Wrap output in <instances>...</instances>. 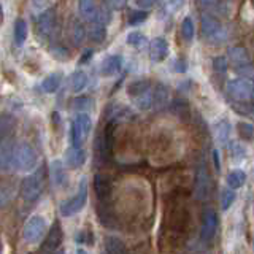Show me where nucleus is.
I'll return each instance as SVG.
<instances>
[{"label":"nucleus","mask_w":254,"mask_h":254,"mask_svg":"<svg viewBox=\"0 0 254 254\" xmlns=\"http://www.w3.org/2000/svg\"><path fill=\"white\" fill-rule=\"evenodd\" d=\"M38 165V154L35 148L27 141H19L13 149V167L18 172H34Z\"/></svg>","instance_id":"nucleus-1"},{"label":"nucleus","mask_w":254,"mask_h":254,"mask_svg":"<svg viewBox=\"0 0 254 254\" xmlns=\"http://www.w3.org/2000/svg\"><path fill=\"white\" fill-rule=\"evenodd\" d=\"M202 35L213 45H222L227 40V29L222 26L216 16L203 13L200 16Z\"/></svg>","instance_id":"nucleus-2"},{"label":"nucleus","mask_w":254,"mask_h":254,"mask_svg":"<svg viewBox=\"0 0 254 254\" xmlns=\"http://www.w3.org/2000/svg\"><path fill=\"white\" fill-rule=\"evenodd\" d=\"M92 129V119L87 113H78L70 126V137L75 148H81V145L89 137Z\"/></svg>","instance_id":"nucleus-3"},{"label":"nucleus","mask_w":254,"mask_h":254,"mask_svg":"<svg viewBox=\"0 0 254 254\" xmlns=\"http://www.w3.org/2000/svg\"><path fill=\"white\" fill-rule=\"evenodd\" d=\"M229 61L232 64L234 70L245 79H250L253 76L251 58L245 46H232L229 50Z\"/></svg>","instance_id":"nucleus-4"},{"label":"nucleus","mask_w":254,"mask_h":254,"mask_svg":"<svg viewBox=\"0 0 254 254\" xmlns=\"http://www.w3.org/2000/svg\"><path fill=\"white\" fill-rule=\"evenodd\" d=\"M86 202H87V181H86V178H83L78 186L76 194L61 205V214L64 218L73 216V214L79 213L84 208Z\"/></svg>","instance_id":"nucleus-5"},{"label":"nucleus","mask_w":254,"mask_h":254,"mask_svg":"<svg viewBox=\"0 0 254 254\" xmlns=\"http://www.w3.org/2000/svg\"><path fill=\"white\" fill-rule=\"evenodd\" d=\"M43 190V170L29 175L21 183V197L26 202H35Z\"/></svg>","instance_id":"nucleus-6"},{"label":"nucleus","mask_w":254,"mask_h":254,"mask_svg":"<svg viewBox=\"0 0 254 254\" xmlns=\"http://www.w3.org/2000/svg\"><path fill=\"white\" fill-rule=\"evenodd\" d=\"M226 91L234 100L243 102V103H250L253 100L254 87H253V83L250 81V79L235 78V79H229V81H227Z\"/></svg>","instance_id":"nucleus-7"},{"label":"nucleus","mask_w":254,"mask_h":254,"mask_svg":"<svg viewBox=\"0 0 254 254\" xmlns=\"http://www.w3.org/2000/svg\"><path fill=\"white\" fill-rule=\"evenodd\" d=\"M46 230H48L46 219L42 216V214H34V216L26 222V226H24L22 237L27 243L35 245L42 240L43 235L46 234Z\"/></svg>","instance_id":"nucleus-8"},{"label":"nucleus","mask_w":254,"mask_h":254,"mask_svg":"<svg viewBox=\"0 0 254 254\" xmlns=\"http://www.w3.org/2000/svg\"><path fill=\"white\" fill-rule=\"evenodd\" d=\"M56 27H58V16H56L54 8H48V10L40 13L37 18V30L40 37L50 38L54 34Z\"/></svg>","instance_id":"nucleus-9"},{"label":"nucleus","mask_w":254,"mask_h":254,"mask_svg":"<svg viewBox=\"0 0 254 254\" xmlns=\"http://www.w3.org/2000/svg\"><path fill=\"white\" fill-rule=\"evenodd\" d=\"M218 230V214L213 208L206 206L202 214V227H200V237L203 242H211Z\"/></svg>","instance_id":"nucleus-10"},{"label":"nucleus","mask_w":254,"mask_h":254,"mask_svg":"<svg viewBox=\"0 0 254 254\" xmlns=\"http://www.w3.org/2000/svg\"><path fill=\"white\" fill-rule=\"evenodd\" d=\"M210 175L206 170L205 165H198L197 172H195V198L197 200H205L206 197L210 195Z\"/></svg>","instance_id":"nucleus-11"},{"label":"nucleus","mask_w":254,"mask_h":254,"mask_svg":"<svg viewBox=\"0 0 254 254\" xmlns=\"http://www.w3.org/2000/svg\"><path fill=\"white\" fill-rule=\"evenodd\" d=\"M169 51H170L169 42L164 37H156L149 45V59L154 64H159L167 59Z\"/></svg>","instance_id":"nucleus-12"},{"label":"nucleus","mask_w":254,"mask_h":254,"mask_svg":"<svg viewBox=\"0 0 254 254\" xmlns=\"http://www.w3.org/2000/svg\"><path fill=\"white\" fill-rule=\"evenodd\" d=\"M169 87L164 83H156L154 89L151 91V108H154L156 111L165 108L169 103Z\"/></svg>","instance_id":"nucleus-13"},{"label":"nucleus","mask_w":254,"mask_h":254,"mask_svg":"<svg viewBox=\"0 0 254 254\" xmlns=\"http://www.w3.org/2000/svg\"><path fill=\"white\" fill-rule=\"evenodd\" d=\"M123 67V56L121 54H111L108 58H105L100 64V75L102 76H115Z\"/></svg>","instance_id":"nucleus-14"},{"label":"nucleus","mask_w":254,"mask_h":254,"mask_svg":"<svg viewBox=\"0 0 254 254\" xmlns=\"http://www.w3.org/2000/svg\"><path fill=\"white\" fill-rule=\"evenodd\" d=\"M13 149L14 143L10 138L0 140V170L10 172L13 169Z\"/></svg>","instance_id":"nucleus-15"},{"label":"nucleus","mask_w":254,"mask_h":254,"mask_svg":"<svg viewBox=\"0 0 254 254\" xmlns=\"http://www.w3.org/2000/svg\"><path fill=\"white\" fill-rule=\"evenodd\" d=\"M197 3L203 10V13H208V14L214 13V14H219V16H229L230 14L229 3L224 2V0H197Z\"/></svg>","instance_id":"nucleus-16"},{"label":"nucleus","mask_w":254,"mask_h":254,"mask_svg":"<svg viewBox=\"0 0 254 254\" xmlns=\"http://www.w3.org/2000/svg\"><path fill=\"white\" fill-rule=\"evenodd\" d=\"M61 243H62V227L59 222H54L51 230L46 234V238L43 242V251H46V253L58 251Z\"/></svg>","instance_id":"nucleus-17"},{"label":"nucleus","mask_w":254,"mask_h":254,"mask_svg":"<svg viewBox=\"0 0 254 254\" xmlns=\"http://www.w3.org/2000/svg\"><path fill=\"white\" fill-rule=\"evenodd\" d=\"M86 162V151L83 148H75L71 146L65 151V165L68 169L75 170L83 167Z\"/></svg>","instance_id":"nucleus-18"},{"label":"nucleus","mask_w":254,"mask_h":254,"mask_svg":"<svg viewBox=\"0 0 254 254\" xmlns=\"http://www.w3.org/2000/svg\"><path fill=\"white\" fill-rule=\"evenodd\" d=\"M94 190L100 200H107L111 194V181L107 175L97 173L94 177Z\"/></svg>","instance_id":"nucleus-19"},{"label":"nucleus","mask_w":254,"mask_h":254,"mask_svg":"<svg viewBox=\"0 0 254 254\" xmlns=\"http://www.w3.org/2000/svg\"><path fill=\"white\" fill-rule=\"evenodd\" d=\"M51 180L56 188H64L67 185V173H65V165L59 159H54L51 162Z\"/></svg>","instance_id":"nucleus-20"},{"label":"nucleus","mask_w":254,"mask_h":254,"mask_svg":"<svg viewBox=\"0 0 254 254\" xmlns=\"http://www.w3.org/2000/svg\"><path fill=\"white\" fill-rule=\"evenodd\" d=\"M68 34H70L71 43H73L75 46H81L83 42L86 40V27H84V24L81 21H78V19H73V21L70 22Z\"/></svg>","instance_id":"nucleus-21"},{"label":"nucleus","mask_w":254,"mask_h":254,"mask_svg":"<svg viewBox=\"0 0 254 254\" xmlns=\"http://www.w3.org/2000/svg\"><path fill=\"white\" fill-rule=\"evenodd\" d=\"M113 126H115V123L110 121L105 127V132H103V140L97 141V143H100L102 157H110L111 149H113Z\"/></svg>","instance_id":"nucleus-22"},{"label":"nucleus","mask_w":254,"mask_h":254,"mask_svg":"<svg viewBox=\"0 0 254 254\" xmlns=\"http://www.w3.org/2000/svg\"><path fill=\"white\" fill-rule=\"evenodd\" d=\"M78 8H79V14H81L86 21H91V22L95 19V16H97V11H99V6L95 0H79Z\"/></svg>","instance_id":"nucleus-23"},{"label":"nucleus","mask_w":254,"mask_h":254,"mask_svg":"<svg viewBox=\"0 0 254 254\" xmlns=\"http://www.w3.org/2000/svg\"><path fill=\"white\" fill-rule=\"evenodd\" d=\"M14 124H16V119L13 115L10 113L0 115V140L10 138V135L14 130Z\"/></svg>","instance_id":"nucleus-24"},{"label":"nucleus","mask_w":254,"mask_h":254,"mask_svg":"<svg viewBox=\"0 0 254 254\" xmlns=\"http://www.w3.org/2000/svg\"><path fill=\"white\" fill-rule=\"evenodd\" d=\"M148 91H151V81L146 78L135 79V81H132L129 86H127V94H129L132 99L138 97V95L145 94Z\"/></svg>","instance_id":"nucleus-25"},{"label":"nucleus","mask_w":254,"mask_h":254,"mask_svg":"<svg viewBox=\"0 0 254 254\" xmlns=\"http://www.w3.org/2000/svg\"><path fill=\"white\" fill-rule=\"evenodd\" d=\"M105 250L108 254H127L126 243L116 235L105 237Z\"/></svg>","instance_id":"nucleus-26"},{"label":"nucleus","mask_w":254,"mask_h":254,"mask_svg":"<svg viewBox=\"0 0 254 254\" xmlns=\"http://www.w3.org/2000/svg\"><path fill=\"white\" fill-rule=\"evenodd\" d=\"M214 135H216V140L221 145H227L229 138H230V123L227 119H221L216 124H214Z\"/></svg>","instance_id":"nucleus-27"},{"label":"nucleus","mask_w":254,"mask_h":254,"mask_svg":"<svg viewBox=\"0 0 254 254\" xmlns=\"http://www.w3.org/2000/svg\"><path fill=\"white\" fill-rule=\"evenodd\" d=\"M62 83V75L59 73V71H54V73L48 75L43 83H42V89L45 94H54L56 91L59 89V86Z\"/></svg>","instance_id":"nucleus-28"},{"label":"nucleus","mask_w":254,"mask_h":254,"mask_svg":"<svg viewBox=\"0 0 254 254\" xmlns=\"http://www.w3.org/2000/svg\"><path fill=\"white\" fill-rule=\"evenodd\" d=\"M86 86H87V75L84 73V71L83 70L73 71L71 76H70V89H71V92H75V94L81 92Z\"/></svg>","instance_id":"nucleus-29"},{"label":"nucleus","mask_w":254,"mask_h":254,"mask_svg":"<svg viewBox=\"0 0 254 254\" xmlns=\"http://www.w3.org/2000/svg\"><path fill=\"white\" fill-rule=\"evenodd\" d=\"M13 35H14V43L16 46H22L27 40V22L24 19H18L14 22V29H13Z\"/></svg>","instance_id":"nucleus-30"},{"label":"nucleus","mask_w":254,"mask_h":254,"mask_svg":"<svg viewBox=\"0 0 254 254\" xmlns=\"http://www.w3.org/2000/svg\"><path fill=\"white\" fill-rule=\"evenodd\" d=\"M226 181H227L229 189H232V190L240 189L246 181V175L243 170H232V172H229Z\"/></svg>","instance_id":"nucleus-31"},{"label":"nucleus","mask_w":254,"mask_h":254,"mask_svg":"<svg viewBox=\"0 0 254 254\" xmlns=\"http://www.w3.org/2000/svg\"><path fill=\"white\" fill-rule=\"evenodd\" d=\"M89 38L94 43H103L107 38V26L100 22H92V26L89 27Z\"/></svg>","instance_id":"nucleus-32"},{"label":"nucleus","mask_w":254,"mask_h":254,"mask_svg":"<svg viewBox=\"0 0 254 254\" xmlns=\"http://www.w3.org/2000/svg\"><path fill=\"white\" fill-rule=\"evenodd\" d=\"M194 34H195L194 21L190 16H186V18L181 21V35H183V38H185V42L190 43L194 40Z\"/></svg>","instance_id":"nucleus-33"},{"label":"nucleus","mask_w":254,"mask_h":254,"mask_svg":"<svg viewBox=\"0 0 254 254\" xmlns=\"http://www.w3.org/2000/svg\"><path fill=\"white\" fill-rule=\"evenodd\" d=\"M127 45L137 48V50H145V48L148 46V38L145 34L135 30V32H130V34L127 35Z\"/></svg>","instance_id":"nucleus-34"},{"label":"nucleus","mask_w":254,"mask_h":254,"mask_svg":"<svg viewBox=\"0 0 254 254\" xmlns=\"http://www.w3.org/2000/svg\"><path fill=\"white\" fill-rule=\"evenodd\" d=\"M92 105H94V100L91 97H84V95L71 100V110L78 111V113H86L87 110L92 108Z\"/></svg>","instance_id":"nucleus-35"},{"label":"nucleus","mask_w":254,"mask_h":254,"mask_svg":"<svg viewBox=\"0 0 254 254\" xmlns=\"http://www.w3.org/2000/svg\"><path fill=\"white\" fill-rule=\"evenodd\" d=\"M235 198H237L235 190L229 189V188L222 189V192H221V208L224 210V211H227V210L230 208V206L234 205Z\"/></svg>","instance_id":"nucleus-36"},{"label":"nucleus","mask_w":254,"mask_h":254,"mask_svg":"<svg viewBox=\"0 0 254 254\" xmlns=\"http://www.w3.org/2000/svg\"><path fill=\"white\" fill-rule=\"evenodd\" d=\"M237 130H238V135L243 138V141H251L253 140V135H254V127L251 123H245V121H240L237 124Z\"/></svg>","instance_id":"nucleus-37"},{"label":"nucleus","mask_w":254,"mask_h":254,"mask_svg":"<svg viewBox=\"0 0 254 254\" xmlns=\"http://www.w3.org/2000/svg\"><path fill=\"white\" fill-rule=\"evenodd\" d=\"M213 70H214V73L224 76L227 73V70H229L227 58H224V56H218V58H214L213 59Z\"/></svg>","instance_id":"nucleus-38"},{"label":"nucleus","mask_w":254,"mask_h":254,"mask_svg":"<svg viewBox=\"0 0 254 254\" xmlns=\"http://www.w3.org/2000/svg\"><path fill=\"white\" fill-rule=\"evenodd\" d=\"M148 18V11H143V10H132L127 16V24L129 26H138V24L145 22Z\"/></svg>","instance_id":"nucleus-39"},{"label":"nucleus","mask_w":254,"mask_h":254,"mask_svg":"<svg viewBox=\"0 0 254 254\" xmlns=\"http://www.w3.org/2000/svg\"><path fill=\"white\" fill-rule=\"evenodd\" d=\"M133 103H135V107H137L138 110H141V111L151 110V91L138 95V97H135Z\"/></svg>","instance_id":"nucleus-40"},{"label":"nucleus","mask_w":254,"mask_h":254,"mask_svg":"<svg viewBox=\"0 0 254 254\" xmlns=\"http://www.w3.org/2000/svg\"><path fill=\"white\" fill-rule=\"evenodd\" d=\"M234 110L237 111V113H240L243 116H251L253 113V108H251V103H234Z\"/></svg>","instance_id":"nucleus-41"},{"label":"nucleus","mask_w":254,"mask_h":254,"mask_svg":"<svg viewBox=\"0 0 254 254\" xmlns=\"http://www.w3.org/2000/svg\"><path fill=\"white\" fill-rule=\"evenodd\" d=\"M161 0H135V5H137L138 10H143V11H146V10H151V8H154Z\"/></svg>","instance_id":"nucleus-42"},{"label":"nucleus","mask_w":254,"mask_h":254,"mask_svg":"<svg viewBox=\"0 0 254 254\" xmlns=\"http://www.w3.org/2000/svg\"><path fill=\"white\" fill-rule=\"evenodd\" d=\"M186 70H188L186 59L178 58V59L173 61V71H177V73H186Z\"/></svg>","instance_id":"nucleus-43"},{"label":"nucleus","mask_w":254,"mask_h":254,"mask_svg":"<svg viewBox=\"0 0 254 254\" xmlns=\"http://www.w3.org/2000/svg\"><path fill=\"white\" fill-rule=\"evenodd\" d=\"M51 54H54L56 58H61V59H67L68 58V53H67V48H64L61 45H54L51 48Z\"/></svg>","instance_id":"nucleus-44"},{"label":"nucleus","mask_w":254,"mask_h":254,"mask_svg":"<svg viewBox=\"0 0 254 254\" xmlns=\"http://www.w3.org/2000/svg\"><path fill=\"white\" fill-rule=\"evenodd\" d=\"M92 56H94V50H84L81 58H79V64H87L92 59Z\"/></svg>","instance_id":"nucleus-45"},{"label":"nucleus","mask_w":254,"mask_h":254,"mask_svg":"<svg viewBox=\"0 0 254 254\" xmlns=\"http://www.w3.org/2000/svg\"><path fill=\"white\" fill-rule=\"evenodd\" d=\"M232 151H234V154H235V157H245V149H243V146H240V145H237V143H232Z\"/></svg>","instance_id":"nucleus-46"},{"label":"nucleus","mask_w":254,"mask_h":254,"mask_svg":"<svg viewBox=\"0 0 254 254\" xmlns=\"http://www.w3.org/2000/svg\"><path fill=\"white\" fill-rule=\"evenodd\" d=\"M213 164H214V169L216 172L221 170V159H219V151L218 149H213Z\"/></svg>","instance_id":"nucleus-47"},{"label":"nucleus","mask_w":254,"mask_h":254,"mask_svg":"<svg viewBox=\"0 0 254 254\" xmlns=\"http://www.w3.org/2000/svg\"><path fill=\"white\" fill-rule=\"evenodd\" d=\"M183 3H185V0H169V6H172L175 11L180 10V8L183 6Z\"/></svg>","instance_id":"nucleus-48"},{"label":"nucleus","mask_w":254,"mask_h":254,"mask_svg":"<svg viewBox=\"0 0 254 254\" xmlns=\"http://www.w3.org/2000/svg\"><path fill=\"white\" fill-rule=\"evenodd\" d=\"M75 254H87V251H86V250H83V248H76Z\"/></svg>","instance_id":"nucleus-49"},{"label":"nucleus","mask_w":254,"mask_h":254,"mask_svg":"<svg viewBox=\"0 0 254 254\" xmlns=\"http://www.w3.org/2000/svg\"><path fill=\"white\" fill-rule=\"evenodd\" d=\"M0 21H3V10H2V6H0Z\"/></svg>","instance_id":"nucleus-50"},{"label":"nucleus","mask_w":254,"mask_h":254,"mask_svg":"<svg viewBox=\"0 0 254 254\" xmlns=\"http://www.w3.org/2000/svg\"><path fill=\"white\" fill-rule=\"evenodd\" d=\"M53 254H64V251H61V250H59V251H54Z\"/></svg>","instance_id":"nucleus-51"}]
</instances>
